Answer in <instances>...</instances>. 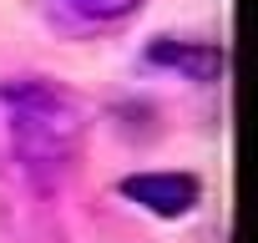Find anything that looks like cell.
I'll return each instance as SVG.
<instances>
[{
  "label": "cell",
  "instance_id": "cell-1",
  "mask_svg": "<svg viewBox=\"0 0 258 243\" xmlns=\"http://www.w3.org/2000/svg\"><path fill=\"white\" fill-rule=\"evenodd\" d=\"M0 106L11 116V147L16 162L26 167L31 183L51 188L81 147V111L76 101L51 86V81H6L0 86Z\"/></svg>",
  "mask_w": 258,
  "mask_h": 243
},
{
  "label": "cell",
  "instance_id": "cell-2",
  "mask_svg": "<svg viewBox=\"0 0 258 243\" xmlns=\"http://www.w3.org/2000/svg\"><path fill=\"white\" fill-rule=\"evenodd\" d=\"M121 193L157 218H182L198 203V177H187V172H137V177L121 183Z\"/></svg>",
  "mask_w": 258,
  "mask_h": 243
},
{
  "label": "cell",
  "instance_id": "cell-3",
  "mask_svg": "<svg viewBox=\"0 0 258 243\" xmlns=\"http://www.w3.org/2000/svg\"><path fill=\"white\" fill-rule=\"evenodd\" d=\"M152 61H162V66H182V71H192L198 81H208L213 71H218V51H192V46H152Z\"/></svg>",
  "mask_w": 258,
  "mask_h": 243
},
{
  "label": "cell",
  "instance_id": "cell-4",
  "mask_svg": "<svg viewBox=\"0 0 258 243\" xmlns=\"http://www.w3.org/2000/svg\"><path fill=\"white\" fill-rule=\"evenodd\" d=\"M71 6L81 16H91V21H121V16H132L142 0H71Z\"/></svg>",
  "mask_w": 258,
  "mask_h": 243
}]
</instances>
